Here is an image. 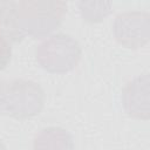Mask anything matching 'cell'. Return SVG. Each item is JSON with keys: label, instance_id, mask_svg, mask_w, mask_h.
Instances as JSON below:
<instances>
[{"label": "cell", "instance_id": "cell-10", "mask_svg": "<svg viewBox=\"0 0 150 150\" xmlns=\"http://www.w3.org/2000/svg\"><path fill=\"white\" fill-rule=\"evenodd\" d=\"M0 150H6V148H5V145H4L2 141H1V138H0Z\"/></svg>", "mask_w": 150, "mask_h": 150}, {"label": "cell", "instance_id": "cell-5", "mask_svg": "<svg viewBox=\"0 0 150 150\" xmlns=\"http://www.w3.org/2000/svg\"><path fill=\"white\" fill-rule=\"evenodd\" d=\"M150 79L149 74L139 75L129 81L122 90V104L125 112L137 120H148Z\"/></svg>", "mask_w": 150, "mask_h": 150}, {"label": "cell", "instance_id": "cell-2", "mask_svg": "<svg viewBox=\"0 0 150 150\" xmlns=\"http://www.w3.org/2000/svg\"><path fill=\"white\" fill-rule=\"evenodd\" d=\"M67 12L64 1L22 0L18 1L19 27L23 35L42 38L56 29Z\"/></svg>", "mask_w": 150, "mask_h": 150}, {"label": "cell", "instance_id": "cell-7", "mask_svg": "<svg viewBox=\"0 0 150 150\" xmlns=\"http://www.w3.org/2000/svg\"><path fill=\"white\" fill-rule=\"evenodd\" d=\"M0 36L13 43H18L25 39L19 27L18 1L0 0Z\"/></svg>", "mask_w": 150, "mask_h": 150}, {"label": "cell", "instance_id": "cell-6", "mask_svg": "<svg viewBox=\"0 0 150 150\" xmlns=\"http://www.w3.org/2000/svg\"><path fill=\"white\" fill-rule=\"evenodd\" d=\"M33 150H74V139L63 128L47 127L34 136Z\"/></svg>", "mask_w": 150, "mask_h": 150}, {"label": "cell", "instance_id": "cell-3", "mask_svg": "<svg viewBox=\"0 0 150 150\" xmlns=\"http://www.w3.org/2000/svg\"><path fill=\"white\" fill-rule=\"evenodd\" d=\"M81 46L70 35L56 33L45 39L35 49L38 63L47 71L64 74L73 70L81 59Z\"/></svg>", "mask_w": 150, "mask_h": 150}, {"label": "cell", "instance_id": "cell-8", "mask_svg": "<svg viewBox=\"0 0 150 150\" xmlns=\"http://www.w3.org/2000/svg\"><path fill=\"white\" fill-rule=\"evenodd\" d=\"M80 13L84 21L95 23L104 20L111 12V4L104 1H81L79 2Z\"/></svg>", "mask_w": 150, "mask_h": 150}, {"label": "cell", "instance_id": "cell-1", "mask_svg": "<svg viewBox=\"0 0 150 150\" xmlns=\"http://www.w3.org/2000/svg\"><path fill=\"white\" fill-rule=\"evenodd\" d=\"M45 105V91L32 80H0V115L27 120L39 115Z\"/></svg>", "mask_w": 150, "mask_h": 150}, {"label": "cell", "instance_id": "cell-4", "mask_svg": "<svg viewBox=\"0 0 150 150\" xmlns=\"http://www.w3.org/2000/svg\"><path fill=\"white\" fill-rule=\"evenodd\" d=\"M112 32L116 41L125 48L144 47L150 38V15L141 11L120 13L114 20Z\"/></svg>", "mask_w": 150, "mask_h": 150}, {"label": "cell", "instance_id": "cell-9", "mask_svg": "<svg viewBox=\"0 0 150 150\" xmlns=\"http://www.w3.org/2000/svg\"><path fill=\"white\" fill-rule=\"evenodd\" d=\"M11 57H12L11 43L0 36V71L8 66V63L11 62Z\"/></svg>", "mask_w": 150, "mask_h": 150}]
</instances>
